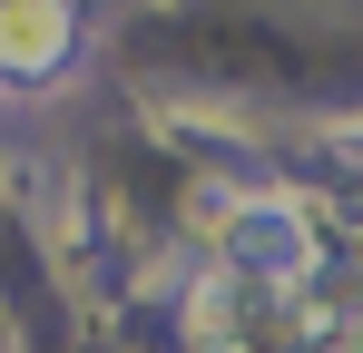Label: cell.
Masks as SVG:
<instances>
[{"mask_svg":"<svg viewBox=\"0 0 363 353\" xmlns=\"http://www.w3.org/2000/svg\"><path fill=\"white\" fill-rule=\"evenodd\" d=\"M89 40V0H0V79L10 89H50Z\"/></svg>","mask_w":363,"mask_h":353,"instance_id":"1","label":"cell"},{"mask_svg":"<svg viewBox=\"0 0 363 353\" xmlns=\"http://www.w3.org/2000/svg\"><path fill=\"white\" fill-rule=\"evenodd\" d=\"M236 265H245V275H265V285H295L304 265H314V226H304L295 206L255 196V206L236 216Z\"/></svg>","mask_w":363,"mask_h":353,"instance_id":"2","label":"cell"}]
</instances>
